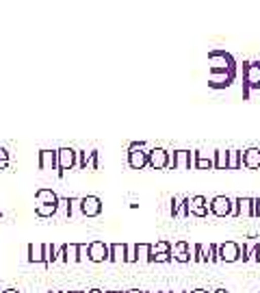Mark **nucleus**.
Listing matches in <instances>:
<instances>
[{
  "mask_svg": "<svg viewBox=\"0 0 260 293\" xmlns=\"http://www.w3.org/2000/svg\"><path fill=\"white\" fill-rule=\"evenodd\" d=\"M219 261L221 263H236L241 261V245L236 241H226L219 245Z\"/></svg>",
  "mask_w": 260,
  "mask_h": 293,
  "instance_id": "obj_7",
  "label": "nucleus"
},
{
  "mask_svg": "<svg viewBox=\"0 0 260 293\" xmlns=\"http://www.w3.org/2000/svg\"><path fill=\"white\" fill-rule=\"evenodd\" d=\"M76 213H80V198L70 200V209H67V217H74Z\"/></svg>",
  "mask_w": 260,
  "mask_h": 293,
  "instance_id": "obj_29",
  "label": "nucleus"
},
{
  "mask_svg": "<svg viewBox=\"0 0 260 293\" xmlns=\"http://www.w3.org/2000/svg\"><path fill=\"white\" fill-rule=\"evenodd\" d=\"M241 259H243V263H247V261H249V245H245V243L241 245Z\"/></svg>",
  "mask_w": 260,
  "mask_h": 293,
  "instance_id": "obj_38",
  "label": "nucleus"
},
{
  "mask_svg": "<svg viewBox=\"0 0 260 293\" xmlns=\"http://www.w3.org/2000/svg\"><path fill=\"white\" fill-rule=\"evenodd\" d=\"M152 243H137V263H150Z\"/></svg>",
  "mask_w": 260,
  "mask_h": 293,
  "instance_id": "obj_20",
  "label": "nucleus"
},
{
  "mask_svg": "<svg viewBox=\"0 0 260 293\" xmlns=\"http://www.w3.org/2000/svg\"><path fill=\"white\" fill-rule=\"evenodd\" d=\"M195 169H215V154L206 157L204 152H195Z\"/></svg>",
  "mask_w": 260,
  "mask_h": 293,
  "instance_id": "obj_18",
  "label": "nucleus"
},
{
  "mask_svg": "<svg viewBox=\"0 0 260 293\" xmlns=\"http://www.w3.org/2000/svg\"><path fill=\"white\" fill-rule=\"evenodd\" d=\"M171 257H174V261H178V263H191V261H193V257H191V248H189L187 241L174 243Z\"/></svg>",
  "mask_w": 260,
  "mask_h": 293,
  "instance_id": "obj_12",
  "label": "nucleus"
},
{
  "mask_svg": "<svg viewBox=\"0 0 260 293\" xmlns=\"http://www.w3.org/2000/svg\"><path fill=\"white\" fill-rule=\"evenodd\" d=\"M89 261V245L87 243H78V263Z\"/></svg>",
  "mask_w": 260,
  "mask_h": 293,
  "instance_id": "obj_31",
  "label": "nucleus"
},
{
  "mask_svg": "<svg viewBox=\"0 0 260 293\" xmlns=\"http://www.w3.org/2000/svg\"><path fill=\"white\" fill-rule=\"evenodd\" d=\"M243 165L247 169H260V150L249 148V150L243 152Z\"/></svg>",
  "mask_w": 260,
  "mask_h": 293,
  "instance_id": "obj_15",
  "label": "nucleus"
},
{
  "mask_svg": "<svg viewBox=\"0 0 260 293\" xmlns=\"http://www.w3.org/2000/svg\"><path fill=\"white\" fill-rule=\"evenodd\" d=\"M111 261L113 263H126L128 257V243H111Z\"/></svg>",
  "mask_w": 260,
  "mask_h": 293,
  "instance_id": "obj_16",
  "label": "nucleus"
},
{
  "mask_svg": "<svg viewBox=\"0 0 260 293\" xmlns=\"http://www.w3.org/2000/svg\"><path fill=\"white\" fill-rule=\"evenodd\" d=\"M148 157H150V167L152 169H167L169 167V157H171V152H167L165 148H154V150H150L148 152Z\"/></svg>",
  "mask_w": 260,
  "mask_h": 293,
  "instance_id": "obj_9",
  "label": "nucleus"
},
{
  "mask_svg": "<svg viewBox=\"0 0 260 293\" xmlns=\"http://www.w3.org/2000/svg\"><path fill=\"white\" fill-rule=\"evenodd\" d=\"M87 159H89V154H87V152H82V150H78V167L87 169Z\"/></svg>",
  "mask_w": 260,
  "mask_h": 293,
  "instance_id": "obj_36",
  "label": "nucleus"
},
{
  "mask_svg": "<svg viewBox=\"0 0 260 293\" xmlns=\"http://www.w3.org/2000/svg\"><path fill=\"white\" fill-rule=\"evenodd\" d=\"M87 169H98V152H89V159H87Z\"/></svg>",
  "mask_w": 260,
  "mask_h": 293,
  "instance_id": "obj_35",
  "label": "nucleus"
},
{
  "mask_svg": "<svg viewBox=\"0 0 260 293\" xmlns=\"http://www.w3.org/2000/svg\"><path fill=\"white\" fill-rule=\"evenodd\" d=\"M215 169H228V159H230V154L228 150H215Z\"/></svg>",
  "mask_w": 260,
  "mask_h": 293,
  "instance_id": "obj_24",
  "label": "nucleus"
},
{
  "mask_svg": "<svg viewBox=\"0 0 260 293\" xmlns=\"http://www.w3.org/2000/svg\"><path fill=\"white\" fill-rule=\"evenodd\" d=\"M193 261L195 263H206V248L202 243H195L193 248Z\"/></svg>",
  "mask_w": 260,
  "mask_h": 293,
  "instance_id": "obj_28",
  "label": "nucleus"
},
{
  "mask_svg": "<svg viewBox=\"0 0 260 293\" xmlns=\"http://www.w3.org/2000/svg\"><path fill=\"white\" fill-rule=\"evenodd\" d=\"M55 293H70V291H55Z\"/></svg>",
  "mask_w": 260,
  "mask_h": 293,
  "instance_id": "obj_46",
  "label": "nucleus"
},
{
  "mask_svg": "<svg viewBox=\"0 0 260 293\" xmlns=\"http://www.w3.org/2000/svg\"><path fill=\"white\" fill-rule=\"evenodd\" d=\"M57 150H41L39 152V167L41 169H57Z\"/></svg>",
  "mask_w": 260,
  "mask_h": 293,
  "instance_id": "obj_14",
  "label": "nucleus"
},
{
  "mask_svg": "<svg viewBox=\"0 0 260 293\" xmlns=\"http://www.w3.org/2000/svg\"><path fill=\"white\" fill-rule=\"evenodd\" d=\"M230 159H228V169H241L243 167V152L241 150H228Z\"/></svg>",
  "mask_w": 260,
  "mask_h": 293,
  "instance_id": "obj_21",
  "label": "nucleus"
},
{
  "mask_svg": "<svg viewBox=\"0 0 260 293\" xmlns=\"http://www.w3.org/2000/svg\"><path fill=\"white\" fill-rule=\"evenodd\" d=\"M70 293H85V291H70Z\"/></svg>",
  "mask_w": 260,
  "mask_h": 293,
  "instance_id": "obj_47",
  "label": "nucleus"
},
{
  "mask_svg": "<svg viewBox=\"0 0 260 293\" xmlns=\"http://www.w3.org/2000/svg\"><path fill=\"white\" fill-rule=\"evenodd\" d=\"M104 293H115V291H104Z\"/></svg>",
  "mask_w": 260,
  "mask_h": 293,
  "instance_id": "obj_48",
  "label": "nucleus"
},
{
  "mask_svg": "<svg viewBox=\"0 0 260 293\" xmlns=\"http://www.w3.org/2000/svg\"><path fill=\"white\" fill-rule=\"evenodd\" d=\"M57 245H52V243H44V265L48 267V265H52L57 261Z\"/></svg>",
  "mask_w": 260,
  "mask_h": 293,
  "instance_id": "obj_22",
  "label": "nucleus"
},
{
  "mask_svg": "<svg viewBox=\"0 0 260 293\" xmlns=\"http://www.w3.org/2000/svg\"><path fill=\"white\" fill-rule=\"evenodd\" d=\"M254 217H260V198H254Z\"/></svg>",
  "mask_w": 260,
  "mask_h": 293,
  "instance_id": "obj_39",
  "label": "nucleus"
},
{
  "mask_svg": "<svg viewBox=\"0 0 260 293\" xmlns=\"http://www.w3.org/2000/svg\"><path fill=\"white\" fill-rule=\"evenodd\" d=\"M67 263H78V243H65Z\"/></svg>",
  "mask_w": 260,
  "mask_h": 293,
  "instance_id": "obj_27",
  "label": "nucleus"
},
{
  "mask_svg": "<svg viewBox=\"0 0 260 293\" xmlns=\"http://www.w3.org/2000/svg\"><path fill=\"white\" fill-rule=\"evenodd\" d=\"M145 293H163V291H145Z\"/></svg>",
  "mask_w": 260,
  "mask_h": 293,
  "instance_id": "obj_45",
  "label": "nucleus"
},
{
  "mask_svg": "<svg viewBox=\"0 0 260 293\" xmlns=\"http://www.w3.org/2000/svg\"><path fill=\"white\" fill-rule=\"evenodd\" d=\"M35 213L39 217H50V215H57L59 213V204H37L35 206Z\"/></svg>",
  "mask_w": 260,
  "mask_h": 293,
  "instance_id": "obj_23",
  "label": "nucleus"
},
{
  "mask_svg": "<svg viewBox=\"0 0 260 293\" xmlns=\"http://www.w3.org/2000/svg\"><path fill=\"white\" fill-rule=\"evenodd\" d=\"M169 167H176V169H191V167H195V152H189V150H176V152H171Z\"/></svg>",
  "mask_w": 260,
  "mask_h": 293,
  "instance_id": "obj_4",
  "label": "nucleus"
},
{
  "mask_svg": "<svg viewBox=\"0 0 260 293\" xmlns=\"http://www.w3.org/2000/svg\"><path fill=\"white\" fill-rule=\"evenodd\" d=\"M57 161H59L57 172H59V176H63L65 169H72V167L78 165V150L61 148V150H57Z\"/></svg>",
  "mask_w": 260,
  "mask_h": 293,
  "instance_id": "obj_3",
  "label": "nucleus"
},
{
  "mask_svg": "<svg viewBox=\"0 0 260 293\" xmlns=\"http://www.w3.org/2000/svg\"><path fill=\"white\" fill-rule=\"evenodd\" d=\"M210 211L217 215V217H226V215H234V200H230L228 196H217L210 200Z\"/></svg>",
  "mask_w": 260,
  "mask_h": 293,
  "instance_id": "obj_6",
  "label": "nucleus"
},
{
  "mask_svg": "<svg viewBox=\"0 0 260 293\" xmlns=\"http://www.w3.org/2000/svg\"><path fill=\"white\" fill-rule=\"evenodd\" d=\"M249 261H251V263L260 261V245H258V243H254V245L249 248Z\"/></svg>",
  "mask_w": 260,
  "mask_h": 293,
  "instance_id": "obj_33",
  "label": "nucleus"
},
{
  "mask_svg": "<svg viewBox=\"0 0 260 293\" xmlns=\"http://www.w3.org/2000/svg\"><path fill=\"white\" fill-rule=\"evenodd\" d=\"M28 261L30 263H44V243L28 245Z\"/></svg>",
  "mask_w": 260,
  "mask_h": 293,
  "instance_id": "obj_19",
  "label": "nucleus"
},
{
  "mask_svg": "<svg viewBox=\"0 0 260 293\" xmlns=\"http://www.w3.org/2000/svg\"><path fill=\"white\" fill-rule=\"evenodd\" d=\"M215 293H228V291H226V289H217Z\"/></svg>",
  "mask_w": 260,
  "mask_h": 293,
  "instance_id": "obj_44",
  "label": "nucleus"
},
{
  "mask_svg": "<svg viewBox=\"0 0 260 293\" xmlns=\"http://www.w3.org/2000/svg\"><path fill=\"white\" fill-rule=\"evenodd\" d=\"M126 263H137V243H130V245H128Z\"/></svg>",
  "mask_w": 260,
  "mask_h": 293,
  "instance_id": "obj_32",
  "label": "nucleus"
},
{
  "mask_svg": "<svg viewBox=\"0 0 260 293\" xmlns=\"http://www.w3.org/2000/svg\"><path fill=\"white\" fill-rule=\"evenodd\" d=\"M57 261L59 263H67V252H65V245H61L57 250Z\"/></svg>",
  "mask_w": 260,
  "mask_h": 293,
  "instance_id": "obj_37",
  "label": "nucleus"
},
{
  "mask_svg": "<svg viewBox=\"0 0 260 293\" xmlns=\"http://www.w3.org/2000/svg\"><path fill=\"white\" fill-rule=\"evenodd\" d=\"M171 248H174V245L169 241H156V243H152V252L150 254H169Z\"/></svg>",
  "mask_w": 260,
  "mask_h": 293,
  "instance_id": "obj_25",
  "label": "nucleus"
},
{
  "mask_svg": "<svg viewBox=\"0 0 260 293\" xmlns=\"http://www.w3.org/2000/svg\"><path fill=\"white\" fill-rule=\"evenodd\" d=\"M7 167H9V152L0 148V169H7Z\"/></svg>",
  "mask_w": 260,
  "mask_h": 293,
  "instance_id": "obj_34",
  "label": "nucleus"
},
{
  "mask_svg": "<svg viewBox=\"0 0 260 293\" xmlns=\"http://www.w3.org/2000/svg\"><path fill=\"white\" fill-rule=\"evenodd\" d=\"M208 63H210V72H224V74H230L232 79H236V63L230 52L212 50L208 55Z\"/></svg>",
  "mask_w": 260,
  "mask_h": 293,
  "instance_id": "obj_1",
  "label": "nucleus"
},
{
  "mask_svg": "<svg viewBox=\"0 0 260 293\" xmlns=\"http://www.w3.org/2000/svg\"><path fill=\"white\" fill-rule=\"evenodd\" d=\"M254 217V198H236L234 200V217Z\"/></svg>",
  "mask_w": 260,
  "mask_h": 293,
  "instance_id": "obj_11",
  "label": "nucleus"
},
{
  "mask_svg": "<svg viewBox=\"0 0 260 293\" xmlns=\"http://www.w3.org/2000/svg\"><path fill=\"white\" fill-rule=\"evenodd\" d=\"M87 293H104V291H100V289H91V291H87Z\"/></svg>",
  "mask_w": 260,
  "mask_h": 293,
  "instance_id": "obj_43",
  "label": "nucleus"
},
{
  "mask_svg": "<svg viewBox=\"0 0 260 293\" xmlns=\"http://www.w3.org/2000/svg\"><path fill=\"white\" fill-rule=\"evenodd\" d=\"M89 261H94V263H104V261H111V248L104 241L89 243Z\"/></svg>",
  "mask_w": 260,
  "mask_h": 293,
  "instance_id": "obj_10",
  "label": "nucleus"
},
{
  "mask_svg": "<svg viewBox=\"0 0 260 293\" xmlns=\"http://www.w3.org/2000/svg\"><path fill=\"white\" fill-rule=\"evenodd\" d=\"M35 202L37 204H59V196L52 189H37Z\"/></svg>",
  "mask_w": 260,
  "mask_h": 293,
  "instance_id": "obj_17",
  "label": "nucleus"
},
{
  "mask_svg": "<svg viewBox=\"0 0 260 293\" xmlns=\"http://www.w3.org/2000/svg\"><path fill=\"white\" fill-rule=\"evenodd\" d=\"M163 293H171V291H163Z\"/></svg>",
  "mask_w": 260,
  "mask_h": 293,
  "instance_id": "obj_49",
  "label": "nucleus"
},
{
  "mask_svg": "<svg viewBox=\"0 0 260 293\" xmlns=\"http://www.w3.org/2000/svg\"><path fill=\"white\" fill-rule=\"evenodd\" d=\"M243 65V98H249L251 89H260V61H247Z\"/></svg>",
  "mask_w": 260,
  "mask_h": 293,
  "instance_id": "obj_2",
  "label": "nucleus"
},
{
  "mask_svg": "<svg viewBox=\"0 0 260 293\" xmlns=\"http://www.w3.org/2000/svg\"><path fill=\"white\" fill-rule=\"evenodd\" d=\"M182 211V198H171V217H180Z\"/></svg>",
  "mask_w": 260,
  "mask_h": 293,
  "instance_id": "obj_30",
  "label": "nucleus"
},
{
  "mask_svg": "<svg viewBox=\"0 0 260 293\" xmlns=\"http://www.w3.org/2000/svg\"><path fill=\"white\" fill-rule=\"evenodd\" d=\"M191 293H208L206 289H195V291H191Z\"/></svg>",
  "mask_w": 260,
  "mask_h": 293,
  "instance_id": "obj_42",
  "label": "nucleus"
},
{
  "mask_svg": "<svg viewBox=\"0 0 260 293\" xmlns=\"http://www.w3.org/2000/svg\"><path fill=\"white\" fill-rule=\"evenodd\" d=\"M204 248H206V245H204ZM208 261H210V263H221V261H219V245L217 243H210L208 250H206V263H208Z\"/></svg>",
  "mask_w": 260,
  "mask_h": 293,
  "instance_id": "obj_26",
  "label": "nucleus"
},
{
  "mask_svg": "<svg viewBox=\"0 0 260 293\" xmlns=\"http://www.w3.org/2000/svg\"><path fill=\"white\" fill-rule=\"evenodd\" d=\"M208 200H206L204 196H195L191 198V215H197V217H204V215H208Z\"/></svg>",
  "mask_w": 260,
  "mask_h": 293,
  "instance_id": "obj_13",
  "label": "nucleus"
},
{
  "mask_svg": "<svg viewBox=\"0 0 260 293\" xmlns=\"http://www.w3.org/2000/svg\"><path fill=\"white\" fill-rule=\"evenodd\" d=\"M50 293H52V291H50Z\"/></svg>",
  "mask_w": 260,
  "mask_h": 293,
  "instance_id": "obj_50",
  "label": "nucleus"
},
{
  "mask_svg": "<svg viewBox=\"0 0 260 293\" xmlns=\"http://www.w3.org/2000/svg\"><path fill=\"white\" fill-rule=\"evenodd\" d=\"M150 163L148 152H143V143H133L128 152V165L133 169H143L145 165Z\"/></svg>",
  "mask_w": 260,
  "mask_h": 293,
  "instance_id": "obj_5",
  "label": "nucleus"
},
{
  "mask_svg": "<svg viewBox=\"0 0 260 293\" xmlns=\"http://www.w3.org/2000/svg\"><path fill=\"white\" fill-rule=\"evenodd\" d=\"M80 213L85 217H96V215L102 213V200L96 196H85L80 198Z\"/></svg>",
  "mask_w": 260,
  "mask_h": 293,
  "instance_id": "obj_8",
  "label": "nucleus"
},
{
  "mask_svg": "<svg viewBox=\"0 0 260 293\" xmlns=\"http://www.w3.org/2000/svg\"><path fill=\"white\" fill-rule=\"evenodd\" d=\"M3 293H20L18 289H7V291H3Z\"/></svg>",
  "mask_w": 260,
  "mask_h": 293,
  "instance_id": "obj_41",
  "label": "nucleus"
},
{
  "mask_svg": "<svg viewBox=\"0 0 260 293\" xmlns=\"http://www.w3.org/2000/svg\"><path fill=\"white\" fill-rule=\"evenodd\" d=\"M126 293H145V291H141V289H130V291H126Z\"/></svg>",
  "mask_w": 260,
  "mask_h": 293,
  "instance_id": "obj_40",
  "label": "nucleus"
}]
</instances>
